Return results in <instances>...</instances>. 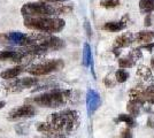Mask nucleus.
Wrapping results in <instances>:
<instances>
[{
    "mask_svg": "<svg viewBox=\"0 0 154 138\" xmlns=\"http://www.w3.org/2000/svg\"><path fill=\"white\" fill-rule=\"evenodd\" d=\"M63 60L53 59L32 65L26 69V72L33 75V76H44V75H48V74H52L54 72H59V70L63 69Z\"/></svg>",
    "mask_w": 154,
    "mask_h": 138,
    "instance_id": "423d86ee",
    "label": "nucleus"
},
{
    "mask_svg": "<svg viewBox=\"0 0 154 138\" xmlns=\"http://www.w3.org/2000/svg\"><path fill=\"white\" fill-rule=\"evenodd\" d=\"M120 0H100V6L103 8H114L120 5Z\"/></svg>",
    "mask_w": 154,
    "mask_h": 138,
    "instance_id": "393cba45",
    "label": "nucleus"
},
{
    "mask_svg": "<svg viewBox=\"0 0 154 138\" xmlns=\"http://www.w3.org/2000/svg\"><path fill=\"white\" fill-rule=\"evenodd\" d=\"M151 68H152V69L154 70V57L152 58V59H151Z\"/></svg>",
    "mask_w": 154,
    "mask_h": 138,
    "instance_id": "72a5a7b5",
    "label": "nucleus"
},
{
    "mask_svg": "<svg viewBox=\"0 0 154 138\" xmlns=\"http://www.w3.org/2000/svg\"><path fill=\"white\" fill-rule=\"evenodd\" d=\"M93 63L92 60V51H91V46L89 43H85L83 45V66L84 67H91Z\"/></svg>",
    "mask_w": 154,
    "mask_h": 138,
    "instance_id": "a211bd4d",
    "label": "nucleus"
},
{
    "mask_svg": "<svg viewBox=\"0 0 154 138\" xmlns=\"http://www.w3.org/2000/svg\"><path fill=\"white\" fill-rule=\"evenodd\" d=\"M24 26L31 30L52 35L63 30L66 22L60 17H24Z\"/></svg>",
    "mask_w": 154,
    "mask_h": 138,
    "instance_id": "20e7f679",
    "label": "nucleus"
},
{
    "mask_svg": "<svg viewBox=\"0 0 154 138\" xmlns=\"http://www.w3.org/2000/svg\"><path fill=\"white\" fill-rule=\"evenodd\" d=\"M50 138H67L64 135H59V136H55V137H50Z\"/></svg>",
    "mask_w": 154,
    "mask_h": 138,
    "instance_id": "f704fd0d",
    "label": "nucleus"
},
{
    "mask_svg": "<svg viewBox=\"0 0 154 138\" xmlns=\"http://www.w3.org/2000/svg\"><path fill=\"white\" fill-rule=\"evenodd\" d=\"M28 58L26 54L21 48L16 50H8V51H0V61H14L19 62Z\"/></svg>",
    "mask_w": 154,
    "mask_h": 138,
    "instance_id": "9d476101",
    "label": "nucleus"
},
{
    "mask_svg": "<svg viewBox=\"0 0 154 138\" xmlns=\"http://www.w3.org/2000/svg\"><path fill=\"white\" fill-rule=\"evenodd\" d=\"M140 48H143V50H146L147 52H152L154 48V44L153 43H147V44H143V46H141Z\"/></svg>",
    "mask_w": 154,
    "mask_h": 138,
    "instance_id": "7c9ffc66",
    "label": "nucleus"
},
{
    "mask_svg": "<svg viewBox=\"0 0 154 138\" xmlns=\"http://www.w3.org/2000/svg\"><path fill=\"white\" fill-rule=\"evenodd\" d=\"M71 92L69 90L62 89H53L51 91L40 93L38 96L31 99H28V101L32 105L46 107V108H58L66 105V103L70 98Z\"/></svg>",
    "mask_w": 154,
    "mask_h": 138,
    "instance_id": "7ed1b4c3",
    "label": "nucleus"
},
{
    "mask_svg": "<svg viewBox=\"0 0 154 138\" xmlns=\"http://www.w3.org/2000/svg\"><path fill=\"white\" fill-rule=\"evenodd\" d=\"M121 138H134L132 131H131V128H124L121 130Z\"/></svg>",
    "mask_w": 154,
    "mask_h": 138,
    "instance_id": "cd10ccee",
    "label": "nucleus"
},
{
    "mask_svg": "<svg viewBox=\"0 0 154 138\" xmlns=\"http://www.w3.org/2000/svg\"><path fill=\"white\" fill-rule=\"evenodd\" d=\"M38 78L35 77H23V78H15L13 82L8 83L6 85V90L9 92H20L22 90H26L29 87L37 85L38 84Z\"/></svg>",
    "mask_w": 154,
    "mask_h": 138,
    "instance_id": "1a4fd4ad",
    "label": "nucleus"
},
{
    "mask_svg": "<svg viewBox=\"0 0 154 138\" xmlns=\"http://www.w3.org/2000/svg\"><path fill=\"white\" fill-rule=\"evenodd\" d=\"M72 11L71 5L53 6L43 1L28 2L21 8V14L24 17H53L61 14H68Z\"/></svg>",
    "mask_w": 154,
    "mask_h": 138,
    "instance_id": "f257e3e1",
    "label": "nucleus"
},
{
    "mask_svg": "<svg viewBox=\"0 0 154 138\" xmlns=\"http://www.w3.org/2000/svg\"><path fill=\"white\" fill-rule=\"evenodd\" d=\"M140 105H138V104H136L135 101L130 100L128 103V105H127V111H128V113L131 116L136 118V116H138L140 114Z\"/></svg>",
    "mask_w": 154,
    "mask_h": 138,
    "instance_id": "412c9836",
    "label": "nucleus"
},
{
    "mask_svg": "<svg viewBox=\"0 0 154 138\" xmlns=\"http://www.w3.org/2000/svg\"><path fill=\"white\" fill-rule=\"evenodd\" d=\"M139 11L143 14H152L154 12V0H139Z\"/></svg>",
    "mask_w": 154,
    "mask_h": 138,
    "instance_id": "6ab92c4d",
    "label": "nucleus"
},
{
    "mask_svg": "<svg viewBox=\"0 0 154 138\" xmlns=\"http://www.w3.org/2000/svg\"><path fill=\"white\" fill-rule=\"evenodd\" d=\"M24 72V66H16L0 72V77L4 79H14Z\"/></svg>",
    "mask_w": 154,
    "mask_h": 138,
    "instance_id": "2eb2a0df",
    "label": "nucleus"
},
{
    "mask_svg": "<svg viewBox=\"0 0 154 138\" xmlns=\"http://www.w3.org/2000/svg\"><path fill=\"white\" fill-rule=\"evenodd\" d=\"M36 115V108L32 104H26L14 108L13 111L8 113V120L9 121H17V120H23V118H33Z\"/></svg>",
    "mask_w": 154,
    "mask_h": 138,
    "instance_id": "6e6552de",
    "label": "nucleus"
},
{
    "mask_svg": "<svg viewBox=\"0 0 154 138\" xmlns=\"http://www.w3.org/2000/svg\"><path fill=\"white\" fill-rule=\"evenodd\" d=\"M153 15L152 14H147L146 16H145V20H144V24H145V26L146 28H149V26H152V23H153Z\"/></svg>",
    "mask_w": 154,
    "mask_h": 138,
    "instance_id": "c85d7f7f",
    "label": "nucleus"
},
{
    "mask_svg": "<svg viewBox=\"0 0 154 138\" xmlns=\"http://www.w3.org/2000/svg\"><path fill=\"white\" fill-rule=\"evenodd\" d=\"M116 122H123V123L127 124L128 128H135L137 125L134 116H131L130 114H120L117 120H116Z\"/></svg>",
    "mask_w": 154,
    "mask_h": 138,
    "instance_id": "aec40b11",
    "label": "nucleus"
},
{
    "mask_svg": "<svg viewBox=\"0 0 154 138\" xmlns=\"http://www.w3.org/2000/svg\"><path fill=\"white\" fill-rule=\"evenodd\" d=\"M100 96L97 91L93 89H89L88 90V94H86V106H88V113L89 115H92L96 112L97 109L100 106Z\"/></svg>",
    "mask_w": 154,
    "mask_h": 138,
    "instance_id": "9b49d317",
    "label": "nucleus"
},
{
    "mask_svg": "<svg viewBox=\"0 0 154 138\" xmlns=\"http://www.w3.org/2000/svg\"><path fill=\"white\" fill-rule=\"evenodd\" d=\"M120 50H121V48H117V47H114V48H113V53L115 54L116 57H119V55L121 54V51H120Z\"/></svg>",
    "mask_w": 154,
    "mask_h": 138,
    "instance_id": "473e14b6",
    "label": "nucleus"
},
{
    "mask_svg": "<svg viewBox=\"0 0 154 138\" xmlns=\"http://www.w3.org/2000/svg\"><path fill=\"white\" fill-rule=\"evenodd\" d=\"M37 45L40 46L43 48H45L47 51H57V50H61L64 47V41L60 39L59 37H55L51 33H29V41L28 45Z\"/></svg>",
    "mask_w": 154,
    "mask_h": 138,
    "instance_id": "39448f33",
    "label": "nucleus"
},
{
    "mask_svg": "<svg viewBox=\"0 0 154 138\" xmlns=\"http://www.w3.org/2000/svg\"><path fill=\"white\" fill-rule=\"evenodd\" d=\"M135 41V35L131 32H124L120 35L119 37H116L114 40V47L117 48H123V47H128Z\"/></svg>",
    "mask_w": 154,
    "mask_h": 138,
    "instance_id": "4468645a",
    "label": "nucleus"
},
{
    "mask_svg": "<svg viewBox=\"0 0 154 138\" xmlns=\"http://www.w3.org/2000/svg\"><path fill=\"white\" fill-rule=\"evenodd\" d=\"M84 29H85V31H86L88 37L91 38V36H92V30H91V26L89 21H85V22H84Z\"/></svg>",
    "mask_w": 154,
    "mask_h": 138,
    "instance_id": "c756f323",
    "label": "nucleus"
},
{
    "mask_svg": "<svg viewBox=\"0 0 154 138\" xmlns=\"http://www.w3.org/2000/svg\"><path fill=\"white\" fill-rule=\"evenodd\" d=\"M5 105H6V103H5V101H0V109H1Z\"/></svg>",
    "mask_w": 154,
    "mask_h": 138,
    "instance_id": "c9c22d12",
    "label": "nucleus"
},
{
    "mask_svg": "<svg viewBox=\"0 0 154 138\" xmlns=\"http://www.w3.org/2000/svg\"><path fill=\"white\" fill-rule=\"evenodd\" d=\"M114 77H115L117 83H124V82H127V79L129 78V74L125 72L124 69H119V70L115 72Z\"/></svg>",
    "mask_w": 154,
    "mask_h": 138,
    "instance_id": "b1692460",
    "label": "nucleus"
},
{
    "mask_svg": "<svg viewBox=\"0 0 154 138\" xmlns=\"http://www.w3.org/2000/svg\"><path fill=\"white\" fill-rule=\"evenodd\" d=\"M154 38V31L151 30H141L139 32L135 35V41L136 43H143V44H147L152 43Z\"/></svg>",
    "mask_w": 154,
    "mask_h": 138,
    "instance_id": "dca6fc26",
    "label": "nucleus"
},
{
    "mask_svg": "<svg viewBox=\"0 0 154 138\" xmlns=\"http://www.w3.org/2000/svg\"><path fill=\"white\" fill-rule=\"evenodd\" d=\"M129 97L131 101H135L136 104L140 106H144L146 104V100H145V87L139 84V85L135 86L134 89H131L129 91Z\"/></svg>",
    "mask_w": 154,
    "mask_h": 138,
    "instance_id": "f8f14e48",
    "label": "nucleus"
},
{
    "mask_svg": "<svg viewBox=\"0 0 154 138\" xmlns=\"http://www.w3.org/2000/svg\"><path fill=\"white\" fill-rule=\"evenodd\" d=\"M47 122L51 124L55 136L64 135L78 127V113L72 109H63L51 114Z\"/></svg>",
    "mask_w": 154,
    "mask_h": 138,
    "instance_id": "f03ea898",
    "label": "nucleus"
},
{
    "mask_svg": "<svg viewBox=\"0 0 154 138\" xmlns=\"http://www.w3.org/2000/svg\"><path fill=\"white\" fill-rule=\"evenodd\" d=\"M0 41L8 43L15 46H26L29 41V33H23L20 31H9L0 35Z\"/></svg>",
    "mask_w": 154,
    "mask_h": 138,
    "instance_id": "0eeeda50",
    "label": "nucleus"
},
{
    "mask_svg": "<svg viewBox=\"0 0 154 138\" xmlns=\"http://www.w3.org/2000/svg\"><path fill=\"white\" fill-rule=\"evenodd\" d=\"M145 100H146V104L148 105L154 104V83L149 84L147 87H145Z\"/></svg>",
    "mask_w": 154,
    "mask_h": 138,
    "instance_id": "4be33fe9",
    "label": "nucleus"
},
{
    "mask_svg": "<svg viewBox=\"0 0 154 138\" xmlns=\"http://www.w3.org/2000/svg\"><path fill=\"white\" fill-rule=\"evenodd\" d=\"M116 83H117V82H116V79L110 78L109 76H106V77L103 78V84L107 86V87H114Z\"/></svg>",
    "mask_w": 154,
    "mask_h": 138,
    "instance_id": "bb28decb",
    "label": "nucleus"
},
{
    "mask_svg": "<svg viewBox=\"0 0 154 138\" xmlns=\"http://www.w3.org/2000/svg\"><path fill=\"white\" fill-rule=\"evenodd\" d=\"M141 48L140 47H136V48H132L130 52H129L128 57L130 59H132L134 61H137V60H139L143 57V53L140 51Z\"/></svg>",
    "mask_w": 154,
    "mask_h": 138,
    "instance_id": "a878e982",
    "label": "nucleus"
},
{
    "mask_svg": "<svg viewBox=\"0 0 154 138\" xmlns=\"http://www.w3.org/2000/svg\"><path fill=\"white\" fill-rule=\"evenodd\" d=\"M39 1H43L46 4H50V2H63L66 0H39Z\"/></svg>",
    "mask_w": 154,
    "mask_h": 138,
    "instance_id": "2f4dec72",
    "label": "nucleus"
},
{
    "mask_svg": "<svg viewBox=\"0 0 154 138\" xmlns=\"http://www.w3.org/2000/svg\"><path fill=\"white\" fill-rule=\"evenodd\" d=\"M137 76L140 77L143 81L145 82H151L153 79V74H152V69L148 68L147 66L140 65L137 69Z\"/></svg>",
    "mask_w": 154,
    "mask_h": 138,
    "instance_id": "f3484780",
    "label": "nucleus"
},
{
    "mask_svg": "<svg viewBox=\"0 0 154 138\" xmlns=\"http://www.w3.org/2000/svg\"><path fill=\"white\" fill-rule=\"evenodd\" d=\"M135 63H136V61H134L132 59H130L129 57H127V58H121V59H119V67H120L121 69L132 68V67H135Z\"/></svg>",
    "mask_w": 154,
    "mask_h": 138,
    "instance_id": "5701e85b",
    "label": "nucleus"
},
{
    "mask_svg": "<svg viewBox=\"0 0 154 138\" xmlns=\"http://www.w3.org/2000/svg\"><path fill=\"white\" fill-rule=\"evenodd\" d=\"M129 16L128 15H124L122 19L120 21H112V22H107L103 26V30H107L110 32H119V31H122L125 29L127 26V22H128Z\"/></svg>",
    "mask_w": 154,
    "mask_h": 138,
    "instance_id": "ddd939ff",
    "label": "nucleus"
}]
</instances>
